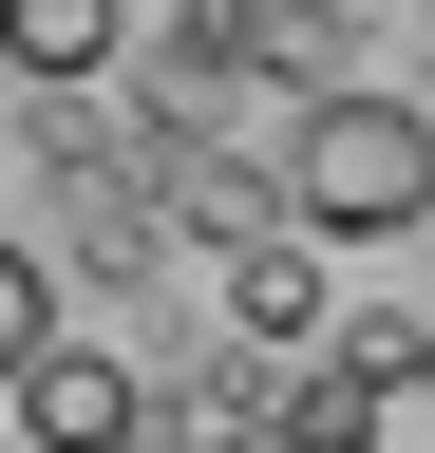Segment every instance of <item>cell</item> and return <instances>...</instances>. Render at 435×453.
Masks as SVG:
<instances>
[{
    "mask_svg": "<svg viewBox=\"0 0 435 453\" xmlns=\"http://www.w3.org/2000/svg\"><path fill=\"white\" fill-rule=\"evenodd\" d=\"M284 208L303 246H398V226H435V113L416 95H303L284 113Z\"/></svg>",
    "mask_w": 435,
    "mask_h": 453,
    "instance_id": "1",
    "label": "cell"
},
{
    "mask_svg": "<svg viewBox=\"0 0 435 453\" xmlns=\"http://www.w3.org/2000/svg\"><path fill=\"white\" fill-rule=\"evenodd\" d=\"M19 434H38V453H133L151 396H133L114 340H38V359H19Z\"/></svg>",
    "mask_w": 435,
    "mask_h": 453,
    "instance_id": "2",
    "label": "cell"
},
{
    "mask_svg": "<svg viewBox=\"0 0 435 453\" xmlns=\"http://www.w3.org/2000/svg\"><path fill=\"white\" fill-rule=\"evenodd\" d=\"M114 38H133V0H0V76H114Z\"/></svg>",
    "mask_w": 435,
    "mask_h": 453,
    "instance_id": "3",
    "label": "cell"
},
{
    "mask_svg": "<svg viewBox=\"0 0 435 453\" xmlns=\"http://www.w3.org/2000/svg\"><path fill=\"white\" fill-rule=\"evenodd\" d=\"M265 416H284L303 453H360V434H378V359H322V378H284V396H265Z\"/></svg>",
    "mask_w": 435,
    "mask_h": 453,
    "instance_id": "4",
    "label": "cell"
},
{
    "mask_svg": "<svg viewBox=\"0 0 435 453\" xmlns=\"http://www.w3.org/2000/svg\"><path fill=\"white\" fill-rule=\"evenodd\" d=\"M38 340H58V265H38V246H0V396H19Z\"/></svg>",
    "mask_w": 435,
    "mask_h": 453,
    "instance_id": "5",
    "label": "cell"
},
{
    "mask_svg": "<svg viewBox=\"0 0 435 453\" xmlns=\"http://www.w3.org/2000/svg\"><path fill=\"white\" fill-rule=\"evenodd\" d=\"M246 321H265V340H303V321H322V265H303V246H265V265H246Z\"/></svg>",
    "mask_w": 435,
    "mask_h": 453,
    "instance_id": "6",
    "label": "cell"
}]
</instances>
